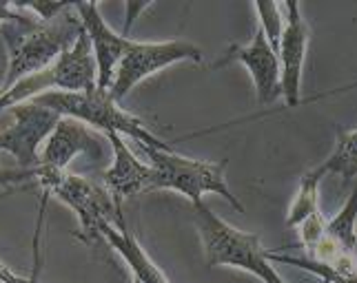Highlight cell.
<instances>
[{"instance_id": "277c9868", "label": "cell", "mask_w": 357, "mask_h": 283, "mask_svg": "<svg viewBox=\"0 0 357 283\" xmlns=\"http://www.w3.org/2000/svg\"><path fill=\"white\" fill-rule=\"evenodd\" d=\"M193 215L204 245L206 264L211 268L229 266L255 275L264 283H287L278 275L273 264L268 261L266 250L257 235L233 228L225 219L211 213V208L204 202L193 204Z\"/></svg>"}, {"instance_id": "ac0fdd59", "label": "cell", "mask_w": 357, "mask_h": 283, "mask_svg": "<svg viewBox=\"0 0 357 283\" xmlns=\"http://www.w3.org/2000/svg\"><path fill=\"white\" fill-rule=\"evenodd\" d=\"M266 257L271 264H289L295 268H302L306 273H311L315 277H319L324 283H357V268L351 270V273H337V270L328 268L324 264H317L309 257H291V254H282V252H271L266 250Z\"/></svg>"}, {"instance_id": "cb8c5ba5", "label": "cell", "mask_w": 357, "mask_h": 283, "mask_svg": "<svg viewBox=\"0 0 357 283\" xmlns=\"http://www.w3.org/2000/svg\"><path fill=\"white\" fill-rule=\"evenodd\" d=\"M0 95H3V87H0Z\"/></svg>"}, {"instance_id": "7402d4cb", "label": "cell", "mask_w": 357, "mask_h": 283, "mask_svg": "<svg viewBox=\"0 0 357 283\" xmlns=\"http://www.w3.org/2000/svg\"><path fill=\"white\" fill-rule=\"evenodd\" d=\"M7 283H33V281H31V279H29V281H27V279H20V277L14 273V275H11V277L7 279Z\"/></svg>"}, {"instance_id": "e0dca14e", "label": "cell", "mask_w": 357, "mask_h": 283, "mask_svg": "<svg viewBox=\"0 0 357 283\" xmlns=\"http://www.w3.org/2000/svg\"><path fill=\"white\" fill-rule=\"evenodd\" d=\"M322 173L317 168L306 170L300 179L298 193L293 197V204L287 215V226L289 228H300L306 219L319 215V181H322Z\"/></svg>"}, {"instance_id": "ffe728a7", "label": "cell", "mask_w": 357, "mask_h": 283, "mask_svg": "<svg viewBox=\"0 0 357 283\" xmlns=\"http://www.w3.org/2000/svg\"><path fill=\"white\" fill-rule=\"evenodd\" d=\"M38 179V168L31 170H22V168H14V170H0V186H7V184H18V181H27V179Z\"/></svg>"}, {"instance_id": "3957f363", "label": "cell", "mask_w": 357, "mask_h": 283, "mask_svg": "<svg viewBox=\"0 0 357 283\" xmlns=\"http://www.w3.org/2000/svg\"><path fill=\"white\" fill-rule=\"evenodd\" d=\"M36 104H43L47 108L56 111L60 118L78 120L82 124L100 129L102 133H118L122 138H131L140 146H149V149H171L162 140L146 129V124L125 108H120V102H116L109 91H47L33 97Z\"/></svg>"}, {"instance_id": "44dd1931", "label": "cell", "mask_w": 357, "mask_h": 283, "mask_svg": "<svg viewBox=\"0 0 357 283\" xmlns=\"http://www.w3.org/2000/svg\"><path fill=\"white\" fill-rule=\"evenodd\" d=\"M11 275H14V273H11V270H9L3 261H0V283H5Z\"/></svg>"}, {"instance_id": "8992f818", "label": "cell", "mask_w": 357, "mask_h": 283, "mask_svg": "<svg viewBox=\"0 0 357 283\" xmlns=\"http://www.w3.org/2000/svg\"><path fill=\"white\" fill-rule=\"evenodd\" d=\"M176 63H202L200 47H195L187 40L131 42L127 56L118 65L116 78L109 93H112L116 102L125 100L142 80Z\"/></svg>"}, {"instance_id": "7a4b0ae2", "label": "cell", "mask_w": 357, "mask_h": 283, "mask_svg": "<svg viewBox=\"0 0 357 283\" xmlns=\"http://www.w3.org/2000/svg\"><path fill=\"white\" fill-rule=\"evenodd\" d=\"M38 181L43 186V202H40V219L38 228H36V239H33V257H36V268H38V235H40V224H43V213L47 206V197L56 195L60 202L67 204L73 213H76L80 221L82 237L87 241L102 239V230L107 226H118L125 221L122 217V204L114 200V195L105 186L84 179L73 173H52L38 166Z\"/></svg>"}, {"instance_id": "9c48e42d", "label": "cell", "mask_w": 357, "mask_h": 283, "mask_svg": "<svg viewBox=\"0 0 357 283\" xmlns=\"http://www.w3.org/2000/svg\"><path fill=\"white\" fill-rule=\"evenodd\" d=\"M287 22L284 31H282L280 47H278V60H280V84L282 95L289 106L300 104L302 95V73H304V60L306 49H309V24H306L300 5L291 0L284 5Z\"/></svg>"}, {"instance_id": "ba28073f", "label": "cell", "mask_w": 357, "mask_h": 283, "mask_svg": "<svg viewBox=\"0 0 357 283\" xmlns=\"http://www.w3.org/2000/svg\"><path fill=\"white\" fill-rule=\"evenodd\" d=\"M357 188L344 202L342 211L324 224L322 237L309 248V259L324 264L337 273L357 268Z\"/></svg>"}, {"instance_id": "603a6c76", "label": "cell", "mask_w": 357, "mask_h": 283, "mask_svg": "<svg viewBox=\"0 0 357 283\" xmlns=\"http://www.w3.org/2000/svg\"><path fill=\"white\" fill-rule=\"evenodd\" d=\"M133 283H140V281H138V279H133Z\"/></svg>"}, {"instance_id": "d4e9b609", "label": "cell", "mask_w": 357, "mask_h": 283, "mask_svg": "<svg viewBox=\"0 0 357 283\" xmlns=\"http://www.w3.org/2000/svg\"><path fill=\"white\" fill-rule=\"evenodd\" d=\"M0 170H3V168H0Z\"/></svg>"}, {"instance_id": "2e32d148", "label": "cell", "mask_w": 357, "mask_h": 283, "mask_svg": "<svg viewBox=\"0 0 357 283\" xmlns=\"http://www.w3.org/2000/svg\"><path fill=\"white\" fill-rule=\"evenodd\" d=\"M315 168L322 175H340L344 181H351L353 177H357V129L355 131L337 129L333 151Z\"/></svg>"}, {"instance_id": "8fae6325", "label": "cell", "mask_w": 357, "mask_h": 283, "mask_svg": "<svg viewBox=\"0 0 357 283\" xmlns=\"http://www.w3.org/2000/svg\"><path fill=\"white\" fill-rule=\"evenodd\" d=\"M233 60L242 63L249 69L251 78L255 82V93H257V102L262 106L275 102L282 95V84H280V60L275 49L268 45L264 31L257 27L255 35L249 45H231L229 51L222 60L213 63V69H220Z\"/></svg>"}, {"instance_id": "5bb4252c", "label": "cell", "mask_w": 357, "mask_h": 283, "mask_svg": "<svg viewBox=\"0 0 357 283\" xmlns=\"http://www.w3.org/2000/svg\"><path fill=\"white\" fill-rule=\"evenodd\" d=\"M52 69L56 78V91L82 93V91L98 89V67H96L91 42L84 29L78 35V40L60 54Z\"/></svg>"}, {"instance_id": "4fadbf2b", "label": "cell", "mask_w": 357, "mask_h": 283, "mask_svg": "<svg viewBox=\"0 0 357 283\" xmlns=\"http://www.w3.org/2000/svg\"><path fill=\"white\" fill-rule=\"evenodd\" d=\"M109 146L114 151V162L105 170V188L114 195V200L122 204V200H129L140 193L153 191V168L138 159L125 138L118 133H105Z\"/></svg>"}, {"instance_id": "7c38bea8", "label": "cell", "mask_w": 357, "mask_h": 283, "mask_svg": "<svg viewBox=\"0 0 357 283\" xmlns=\"http://www.w3.org/2000/svg\"><path fill=\"white\" fill-rule=\"evenodd\" d=\"M78 155H87L89 159H102L105 146L102 140L78 120L71 118H60L58 127L49 135L45 142L38 166L52 173H65L67 166L76 159Z\"/></svg>"}, {"instance_id": "52a82bcc", "label": "cell", "mask_w": 357, "mask_h": 283, "mask_svg": "<svg viewBox=\"0 0 357 283\" xmlns=\"http://www.w3.org/2000/svg\"><path fill=\"white\" fill-rule=\"evenodd\" d=\"M11 127L0 131V151L14 157L22 170L38 168L40 146H45L49 135L58 127L60 115L33 100L16 104L11 108Z\"/></svg>"}, {"instance_id": "6da1fadb", "label": "cell", "mask_w": 357, "mask_h": 283, "mask_svg": "<svg viewBox=\"0 0 357 283\" xmlns=\"http://www.w3.org/2000/svg\"><path fill=\"white\" fill-rule=\"evenodd\" d=\"M82 33V20L76 3H69L65 11L47 22L31 18L22 22L3 24V38L9 51V69L3 82V91L14 87L22 78L52 67L60 54L69 49Z\"/></svg>"}, {"instance_id": "5b68a950", "label": "cell", "mask_w": 357, "mask_h": 283, "mask_svg": "<svg viewBox=\"0 0 357 283\" xmlns=\"http://www.w3.org/2000/svg\"><path fill=\"white\" fill-rule=\"evenodd\" d=\"M146 164L153 168V191H176L184 195L191 204H200L204 193L220 195L238 213H244V206L227 184V159L204 162L178 155L174 149H149L140 146Z\"/></svg>"}, {"instance_id": "30bf717a", "label": "cell", "mask_w": 357, "mask_h": 283, "mask_svg": "<svg viewBox=\"0 0 357 283\" xmlns=\"http://www.w3.org/2000/svg\"><path fill=\"white\" fill-rule=\"evenodd\" d=\"M76 9L82 20V29L87 33L93 49V58L98 67V89L109 91L114 84L118 65L127 56L133 40L109 27L105 18L100 16L98 3H76Z\"/></svg>"}, {"instance_id": "d6986e66", "label": "cell", "mask_w": 357, "mask_h": 283, "mask_svg": "<svg viewBox=\"0 0 357 283\" xmlns=\"http://www.w3.org/2000/svg\"><path fill=\"white\" fill-rule=\"evenodd\" d=\"M253 7L257 11V20H260L257 27L264 31L268 45L273 47L275 54H278L280 38H282V31H284V22H287V18L282 16L284 5H278V3H273V0H264V3H255Z\"/></svg>"}, {"instance_id": "9a60e30c", "label": "cell", "mask_w": 357, "mask_h": 283, "mask_svg": "<svg viewBox=\"0 0 357 283\" xmlns=\"http://www.w3.org/2000/svg\"><path fill=\"white\" fill-rule=\"evenodd\" d=\"M102 239L125 259V264L133 273V279H138L140 283H171L162 270L151 261V257L144 252L140 241L127 230L125 221L118 226H107L102 230Z\"/></svg>"}]
</instances>
